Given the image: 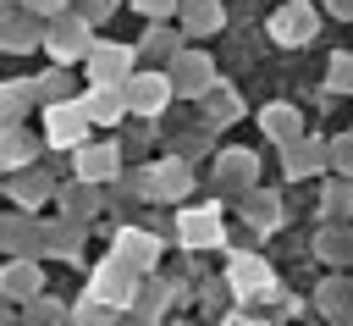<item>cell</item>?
<instances>
[{
  "instance_id": "52a82bcc",
  "label": "cell",
  "mask_w": 353,
  "mask_h": 326,
  "mask_svg": "<svg viewBox=\"0 0 353 326\" xmlns=\"http://www.w3.org/2000/svg\"><path fill=\"white\" fill-rule=\"evenodd\" d=\"M265 133L281 138V144L298 138V111H292V105H270V111H265Z\"/></svg>"
},
{
  "instance_id": "d6986e66",
  "label": "cell",
  "mask_w": 353,
  "mask_h": 326,
  "mask_svg": "<svg viewBox=\"0 0 353 326\" xmlns=\"http://www.w3.org/2000/svg\"><path fill=\"white\" fill-rule=\"evenodd\" d=\"M138 6H149V11H160V6H165V0H138Z\"/></svg>"
},
{
  "instance_id": "2e32d148",
  "label": "cell",
  "mask_w": 353,
  "mask_h": 326,
  "mask_svg": "<svg viewBox=\"0 0 353 326\" xmlns=\"http://www.w3.org/2000/svg\"><path fill=\"white\" fill-rule=\"evenodd\" d=\"M314 160H320L314 149H292V166H287V171H292V177H303V171H314Z\"/></svg>"
},
{
  "instance_id": "4fadbf2b",
  "label": "cell",
  "mask_w": 353,
  "mask_h": 326,
  "mask_svg": "<svg viewBox=\"0 0 353 326\" xmlns=\"http://www.w3.org/2000/svg\"><path fill=\"white\" fill-rule=\"evenodd\" d=\"M248 221H254V227H276V199H254Z\"/></svg>"
},
{
  "instance_id": "e0dca14e",
  "label": "cell",
  "mask_w": 353,
  "mask_h": 326,
  "mask_svg": "<svg viewBox=\"0 0 353 326\" xmlns=\"http://www.w3.org/2000/svg\"><path fill=\"white\" fill-rule=\"evenodd\" d=\"M182 72H188V77H182V83H188V88H204V72H210V66H204V61H188V66H182Z\"/></svg>"
},
{
  "instance_id": "ffe728a7",
  "label": "cell",
  "mask_w": 353,
  "mask_h": 326,
  "mask_svg": "<svg viewBox=\"0 0 353 326\" xmlns=\"http://www.w3.org/2000/svg\"><path fill=\"white\" fill-rule=\"evenodd\" d=\"M232 326H248V320H232Z\"/></svg>"
},
{
  "instance_id": "9a60e30c",
  "label": "cell",
  "mask_w": 353,
  "mask_h": 326,
  "mask_svg": "<svg viewBox=\"0 0 353 326\" xmlns=\"http://www.w3.org/2000/svg\"><path fill=\"white\" fill-rule=\"evenodd\" d=\"M331 83H336V88H353V61H347V55L331 61Z\"/></svg>"
},
{
  "instance_id": "9c48e42d",
  "label": "cell",
  "mask_w": 353,
  "mask_h": 326,
  "mask_svg": "<svg viewBox=\"0 0 353 326\" xmlns=\"http://www.w3.org/2000/svg\"><path fill=\"white\" fill-rule=\"evenodd\" d=\"M127 66V50H94V72H99V83H116V72Z\"/></svg>"
},
{
  "instance_id": "3957f363",
  "label": "cell",
  "mask_w": 353,
  "mask_h": 326,
  "mask_svg": "<svg viewBox=\"0 0 353 326\" xmlns=\"http://www.w3.org/2000/svg\"><path fill=\"white\" fill-rule=\"evenodd\" d=\"M154 238L149 232H116V265H127V271H149L154 265Z\"/></svg>"
},
{
  "instance_id": "6da1fadb",
  "label": "cell",
  "mask_w": 353,
  "mask_h": 326,
  "mask_svg": "<svg viewBox=\"0 0 353 326\" xmlns=\"http://www.w3.org/2000/svg\"><path fill=\"white\" fill-rule=\"evenodd\" d=\"M44 138H50V144H77V138H88V111H83V105H50Z\"/></svg>"
},
{
  "instance_id": "8fae6325",
  "label": "cell",
  "mask_w": 353,
  "mask_h": 326,
  "mask_svg": "<svg viewBox=\"0 0 353 326\" xmlns=\"http://www.w3.org/2000/svg\"><path fill=\"white\" fill-rule=\"evenodd\" d=\"M77 166H83V177H110V171H116V149H94V155L83 149Z\"/></svg>"
},
{
  "instance_id": "30bf717a",
  "label": "cell",
  "mask_w": 353,
  "mask_h": 326,
  "mask_svg": "<svg viewBox=\"0 0 353 326\" xmlns=\"http://www.w3.org/2000/svg\"><path fill=\"white\" fill-rule=\"evenodd\" d=\"M83 111H88V122H94V116H99V122H110V116L121 111V99H116L110 88H94V94L83 99Z\"/></svg>"
},
{
  "instance_id": "ac0fdd59",
  "label": "cell",
  "mask_w": 353,
  "mask_h": 326,
  "mask_svg": "<svg viewBox=\"0 0 353 326\" xmlns=\"http://www.w3.org/2000/svg\"><path fill=\"white\" fill-rule=\"evenodd\" d=\"M28 6H33V11H55L61 0H28Z\"/></svg>"
},
{
  "instance_id": "7c38bea8",
  "label": "cell",
  "mask_w": 353,
  "mask_h": 326,
  "mask_svg": "<svg viewBox=\"0 0 353 326\" xmlns=\"http://www.w3.org/2000/svg\"><path fill=\"white\" fill-rule=\"evenodd\" d=\"M50 44H55V55H72V50H83L88 39H83V22H66L61 33H50Z\"/></svg>"
},
{
  "instance_id": "5b68a950",
  "label": "cell",
  "mask_w": 353,
  "mask_h": 326,
  "mask_svg": "<svg viewBox=\"0 0 353 326\" xmlns=\"http://www.w3.org/2000/svg\"><path fill=\"white\" fill-rule=\"evenodd\" d=\"M176 232H182L188 249H204V243L221 238V215H215V210H188V215L176 221Z\"/></svg>"
},
{
  "instance_id": "277c9868",
  "label": "cell",
  "mask_w": 353,
  "mask_h": 326,
  "mask_svg": "<svg viewBox=\"0 0 353 326\" xmlns=\"http://www.w3.org/2000/svg\"><path fill=\"white\" fill-rule=\"evenodd\" d=\"M226 282H232L237 298H243V293H259V287H270V265H265L259 254H237L232 271H226Z\"/></svg>"
},
{
  "instance_id": "ba28073f",
  "label": "cell",
  "mask_w": 353,
  "mask_h": 326,
  "mask_svg": "<svg viewBox=\"0 0 353 326\" xmlns=\"http://www.w3.org/2000/svg\"><path fill=\"white\" fill-rule=\"evenodd\" d=\"M160 99H165V77H138L132 83V105L138 111H160Z\"/></svg>"
},
{
  "instance_id": "8992f818",
  "label": "cell",
  "mask_w": 353,
  "mask_h": 326,
  "mask_svg": "<svg viewBox=\"0 0 353 326\" xmlns=\"http://www.w3.org/2000/svg\"><path fill=\"white\" fill-rule=\"evenodd\" d=\"M94 293L105 298V304H132V282H127V265H99L94 271Z\"/></svg>"
},
{
  "instance_id": "7a4b0ae2",
  "label": "cell",
  "mask_w": 353,
  "mask_h": 326,
  "mask_svg": "<svg viewBox=\"0 0 353 326\" xmlns=\"http://www.w3.org/2000/svg\"><path fill=\"white\" fill-rule=\"evenodd\" d=\"M270 33H276V44H303V39H314V11L309 6H287V11H276Z\"/></svg>"
},
{
  "instance_id": "5bb4252c",
  "label": "cell",
  "mask_w": 353,
  "mask_h": 326,
  "mask_svg": "<svg viewBox=\"0 0 353 326\" xmlns=\"http://www.w3.org/2000/svg\"><path fill=\"white\" fill-rule=\"evenodd\" d=\"M160 188H165V193H182V188H188V171H182V166H165V171H160Z\"/></svg>"
}]
</instances>
